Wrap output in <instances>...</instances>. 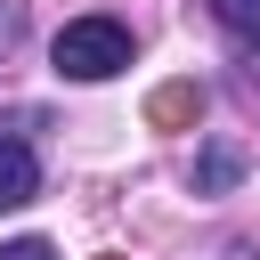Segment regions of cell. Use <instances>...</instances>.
<instances>
[{"instance_id":"5b68a950","label":"cell","mask_w":260,"mask_h":260,"mask_svg":"<svg viewBox=\"0 0 260 260\" xmlns=\"http://www.w3.org/2000/svg\"><path fill=\"white\" fill-rule=\"evenodd\" d=\"M211 8H219V24H228V32L260 41V0H211Z\"/></svg>"},{"instance_id":"8992f818","label":"cell","mask_w":260,"mask_h":260,"mask_svg":"<svg viewBox=\"0 0 260 260\" xmlns=\"http://www.w3.org/2000/svg\"><path fill=\"white\" fill-rule=\"evenodd\" d=\"M24 41V0H0V57Z\"/></svg>"},{"instance_id":"277c9868","label":"cell","mask_w":260,"mask_h":260,"mask_svg":"<svg viewBox=\"0 0 260 260\" xmlns=\"http://www.w3.org/2000/svg\"><path fill=\"white\" fill-rule=\"evenodd\" d=\"M195 114H203V89H195V81L154 89V122H195Z\"/></svg>"},{"instance_id":"6da1fadb","label":"cell","mask_w":260,"mask_h":260,"mask_svg":"<svg viewBox=\"0 0 260 260\" xmlns=\"http://www.w3.org/2000/svg\"><path fill=\"white\" fill-rule=\"evenodd\" d=\"M49 57H57L65 81H114V73L130 65V24H114V16H73Z\"/></svg>"},{"instance_id":"3957f363","label":"cell","mask_w":260,"mask_h":260,"mask_svg":"<svg viewBox=\"0 0 260 260\" xmlns=\"http://www.w3.org/2000/svg\"><path fill=\"white\" fill-rule=\"evenodd\" d=\"M236 171H244V154H236V146H203V162H195V195H228V187H236Z\"/></svg>"},{"instance_id":"52a82bcc","label":"cell","mask_w":260,"mask_h":260,"mask_svg":"<svg viewBox=\"0 0 260 260\" xmlns=\"http://www.w3.org/2000/svg\"><path fill=\"white\" fill-rule=\"evenodd\" d=\"M0 260H57V252H49L41 236H16V244H0Z\"/></svg>"},{"instance_id":"7a4b0ae2","label":"cell","mask_w":260,"mask_h":260,"mask_svg":"<svg viewBox=\"0 0 260 260\" xmlns=\"http://www.w3.org/2000/svg\"><path fill=\"white\" fill-rule=\"evenodd\" d=\"M32 195H41V154L24 138H0V211H16Z\"/></svg>"},{"instance_id":"ba28073f","label":"cell","mask_w":260,"mask_h":260,"mask_svg":"<svg viewBox=\"0 0 260 260\" xmlns=\"http://www.w3.org/2000/svg\"><path fill=\"white\" fill-rule=\"evenodd\" d=\"M252 73H260V41H252Z\"/></svg>"}]
</instances>
